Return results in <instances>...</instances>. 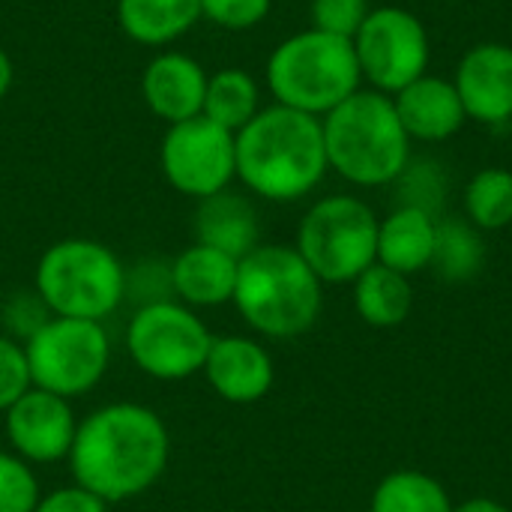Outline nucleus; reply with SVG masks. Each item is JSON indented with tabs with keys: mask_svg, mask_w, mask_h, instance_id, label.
I'll use <instances>...</instances> for the list:
<instances>
[{
	"mask_svg": "<svg viewBox=\"0 0 512 512\" xmlns=\"http://www.w3.org/2000/svg\"><path fill=\"white\" fill-rule=\"evenodd\" d=\"M171 459L165 420L138 402H108L78 420L69 450L75 486L105 504H123L150 492Z\"/></svg>",
	"mask_w": 512,
	"mask_h": 512,
	"instance_id": "obj_1",
	"label": "nucleus"
},
{
	"mask_svg": "<svg viewBox=\"0 0 512 512\" xmlns=\"http://www.w3.org/2000/svg\"><path fill=\"white\" fill-rule=\"evenodd\" d=\"M237 180L258 198L288 204L306 198L330 171L321 117L270 105L237 135Z\"/></svg>",
	"mask_w": 512,
	"mask_h": 512,
	"instance_id": "obj_2",
	"label": "nucleus"
},
{
	"mask_svg": "<svg viewBox=\"0 0 512 512\" xmlns=\"http://www.w3.org/2000/svg\"><path fill=\"white\" fill-rule=\"evenodd\" d=\"M240 318L267 339H297L309 333L324 306V282L294 246L261 243L240 258L231 300Z\"/></svg>",
	"mask_w": 512,
	"mask_h": 512,
	"instance_id": "obj_3",
	"label": "nucleus"
},
{
	"mask_svg": "<svg viewBox=\"0 0 512 512\" xmlns=\"http://www.w3.org/2000/svg\"><path fill=\"white\" fill-rule=\"evenodd\" d=\"M327 165L354 186H387L411 162V138L396 114L393 96L357 90L321 117Z\"/></svg>",
	"mask_w": 512,
	"mask_h": 512,
	"instance_id": "obj_4",
	"label": "nucleus"
},
{
	"mask_svg": "<svg viewBox=\"0 0 512 512\" xmlns=\"http://www.w3.org/2000/svg\"><path fill=\"white\" fill-rule=\"evenodd\" d=\"M354 42L324 30H300L282 39L267 60V87L276 105L324 117L360 90Z\"/></svg>",
	"mask_w": 512,
	"mask_h": 512,
	"instance_id": "obj_5",
	"label": "nucleus"
},
{
	"mask_svg": "<svg viewBox=\"0 0 512 512\" xmlns=\"http://www.w3.org/2000/svg\"><path fill=\"white\" fill-rule=\"evenodd\" d=\"M33 291L54 318L105 321L126 300V267L105 243L66 237L39 255Z\"/></svg>",
	"mask_w": 512,
	"mask_h": 512,
	"instance_id": "obj_6",
	"label": "nucleus"
},
{
	"mask_svg": "<svg viewBox=\"0 0 512 512\" xmlns=\"http://www.w3.org/2000/svg\"><path fill=\"white\" fill-rule=\"evenodd\" d=\"M294 249L324 285H348L378 261V216L354 195H327L300 219Z\"/></svg>",
	"mask_w": 512,
	"mask_h": 512,
	"instance_id": "obj_7",
	"label": "nucleus"
},
{
	"mask_svg": "<svg viewBox=\"0 0 512 512\" xmlns=\"http://www.w3.org/2000/svg\"><path fill=\"white\" fill-rule=\"evenodd\" d=\"M24 357L36 390L72 402L102 384L111 366V339L102 321L51 315L24 342Z\"/></svg>",
	"mask_w": 512,
	"mask_h": 512,
	"instance_id": "obj_8",
	"label": "nucleus"
},
{
	"mask_svg": "<svg viewBox=\"0 0 512 512\" xmlns=\"http://www.w3.org/2000/svg\"><path fill=\"white\" fill-rule=\"evenodd\" d=\"M210 345V327L180 300L138 306L126 324L129 360L156 381H186L201 375Z\"/></svg>",
	"mask_w": 512,
	"mask_h": 512,
	"instance_id": "obj_9",
	"label": "nucleus"
},
{
	"mask_svg": "<svg viewBox=\"0 0 512 512\" xmlns=\"http://www.w3.org/2000/svg\"><path fill=\"white\" fill-rule=\"evenodd\" d=\"M351 42L363 81L378 93L396 96L429 69V33L423 21L402 6L369 9Z\"/></svg>",
	"mask_w": 512,
	"mask_h": 512,
	"instance_id": "obj_10",
	"label": "nucleus"
},
{
	"mask_svg": "<svg viewBox=\"0 0 512 512\" xmlns=\"http://www.w3.org/2000/svg\"><path fill=\"white\" fill-rule=\"evenodd\" d=\"M159 168L171 189L204 201L225 192L237 180L234 132L216 126L204 114L165 129L159 144Z\"/></svg>",
	"mask_w": 512,
	"mask_h": 512,
	"instance_id": "obj_11",
	"label": "nucleus"
},
{
	"mask_svg": "<svg viewBox=\"0 0 512 512\" xmlns=\"http://www.w3.org/2000/svg\"><path fill=\"white\" fill-rule=\"evenodd\" d=\"M3 429L12 453L27 465H54L69 459L78 417L69 399L30 387L3 414Z\"/></svg>",
	"mask_w": 512,
	"mask_h": 512,
	"instance_id": "obj_12",
	"label": "nucleus"
},
{
	"mask_svg": "<svg viewBox=\"0 0 512 512\" xmlns=\"http://www.w3.org/2000/svg\"><path fill=\"white\" fill-rule=\"evenodd\" d=\"M468 120L501 126L512 120V48L504 42L474 45L453 78Z\"/></svg>",
	"mask_w": 512,
	"mask_h": 512,
	"instance_id": "obj_13",
	"label": "nucleus"
},
{
	"mask_svg": "<svg viewBox=\"0 0 512 512\" xmlns=\"http://www.w3.org/2000/svg\"><path fill=\"white\" fill-rule=\"evenodd\" d=\"M201 375L219 399L255 405L273 390L276 366L270 351L249 336H213Z\"/></svg>",
	"mask_w": 512,
	"mask_h": 512,
	"instance_id": "obj_14",
	"label": "nucleus"
},
{
	"mask_svg": "<svg viewBox=\"0 0 512 512\" xmlns=\"http://www.w3.org/2000/svg\"><path fill=\"white\" fill-rule=\"evenodd\" d=\"M207 90L204 66L183 54V51H162L156 54L141 75V96L144 105L165 123H183L201 114Z\"/></svg>",
	"mask_w": 512,
	"mask_h": 512,
	"instance_id": "obj_15",
	"label": "nucleus"
},
{
	"mask_svg": "<svg viewBox=\"0 0 512 512\" xmlns=\"http://www.w3.org/2000/svg\"><path fill=\"white\" fill-rule=\"evenodd\" d=\"M393 105L411 141H447L468 120L456 84L429 72L402 87L393 96Z\"/></svg>",
	"mask_w": 512,
	"mask_h": 512,
	"instance_id": "obj_16",
	"label": "nucleus"
},
{
	"mask_svg": "<svg viewBox=\"0 0 512 512\" xmlns=\"http://www.w3.org/2000/svg\"><path fill=\"white\" fill-rule=\"evenodd\" d=\"M240 261L210 249L204 243H192L171 261V291L174 300L189 309H213L234 300Z\"/></svg>",
	"mask_w": 512,
	"mask_h": 512,
	"instance_id": "obj_17",
	"label": "nucleus"
},
{
	"mask_svg": "<svg viewBox=\"0 0 512 512\" xmlns=\"http://www.w3.org/2000/svg\"><path fill=\"white\" fill-rule=\"evenodd\" d=\"M195 243L219 249L231 258H246L261 246V222L246 195L216 192L198 201L195 210Z\"/></svg>",
	"mask_w": 512,
	"mask_h": 512,
	"instance_id": "obj_18",
	"label": "nucleus"
},
{
	"mask_svg": "<svg viewBox=\"0 0 512 512\" xmlns=\"http://www.w3.org/2000/svg\"><path fill=\"white\" fill-rule=\"evenodd\" d=\"M438 219L420 207H396L378 222V264L411 276L432 264Z\"/></svg>",
	"mask_w": 512,
	"mask_h": 512,
	"instance_id": "obj_19",
	"label": "nucleus"
},
{
	"mask_svg": "<svg viewBox=\"0 0 512 512\" xmlns=\"http://www.w3.org/2000/svg\"><path fill=\"white\" fill-rule=\"evenodd\" d=\"M201 21V0H117V24L138 45H168Z\"/></svg>",
	"mask_w": 512,
	"mask_h": 512,
	"instance_id": "obj_20",
	"label": "nucleus"
},
{
	"mask_svg": "<svg viewBox=\"0 0 512 512\" xmlns=\"http://www.w3.org/2000/svg\"><path fill=\"white\" fill-rule=\"evenodd\" d=\"M354 306L369 327L378 330L399 327L408 321L414 309L411 279L375 261L366 273L354 279Z\"/></svg>",
	"mask_w": 512,
	"mask_h": 512,
	"instance_id": "obj_21",
	"label": "nucleus"
},
{
	"mask_svg": "<svg viewBox=\"0 0 512 512\" xmlns=\"http://www.w3.org/2000/svg\"><path fill=\"white\" fill-rule=\"evenodd\" d=\"M258 111H261V90L246 69L225 66L207 75L204 108H201L207 120L237 135Z\"/></svg>",
	"mask_w": 512,
	"mask_h": 512,
	"instance_id": "obj_22",
	"label": "nucleus"
},
{
	"mask_svg": "<svg viewBox=\"0 0 512 512\" xmlns=\"http://www.w3.org/2000/svg\"><path fill=\"white\" fill-rule=\"evenodd\" d=\"M486 264V243L480 237V228L462 219H438L435 234V252H432V270L444 282H468L474 279Z\"/></svg>",
	"mask_w": 512,
	"mask_h": 512,
	"instance_id": "obj_23",
	"label": "nucleus"
},
{
	"mask_svg": "<svg viewBox=\"0 0 512 512\" xmlns=\"http://www.w3.org/2000/svg\"><path fill=\"white\" fill-rule=\"evenodd\" d=\"M369 512H453L447 489L420 471L387 474L372 492Z\"/></svg>",
	"mask_w": 512,
	"mask_h": 512,
	"instance_id": "obj_24",
	"label": "nucleus"
},
{
	"mask_svg": "<svg viewBox=\"0 0 512 512\" xmlns=\"http://www.w3.org/2000/svg\"><path fill=\"white\" fill-rule=\"evenodd\" d=\"M468 222L480 231H501L512 225V171L483 168L465 189Z\"/></svg>",
	"mask_w": 512,
	"mask_h": 512,
	"instance_id": "obj_25",
	"label": "nucleus"
},
{
	"mask_svg": "<svg viewBox=\"0 0 512 512\" xmlns=\"http://www.w3.org/2000/svg\"><path fill=\"white\" fill-rule=\"evenodd\" d=\"M39 498L42 492L33 465L12 450H0V512H33Z\"/></svg>",
	"mask_w": 512,
	"mask_h": 512,
	"instance_id": "obj_26",
	"label": "nucleus"
},
{
	"mask_svg": "<svg viewBox=\"0 0 512 512\" xmlns=\"http://www.w3.org/2000/svg\"><path fill=\"white\" fill-rule=\"evenodd\" d=\"M33 387L24 345L0 333V414H6Z\"/></svg>",
	"mask_w": 512,
	"mask_h": 512,
	"instance_id": "obj_27",
	"label": "nucleus"
},
{
	"mask_svg": "<svg viewBox=\"0 0 512 512\" xmlns=\"http://www.w3.org/2000/svg\"><path fill=\"white\" fill-rule=\"evenodd\" d=\"M51 318V312L45 309V303L39 300L36 291L27 294H12L9 300H3L0 306V324L6 327V336L15 342H27L45 321Z\"/></svg>",
	"mask_w": 512,
	"mask_h": 512,
	"instance_id": "obj_28",
	"label": "nucleus"
},
{
	"mask_svg": "<svg viewBox=\"0 0 512 512\" xmlns=\"http://www.w3.org/2000/svg\"><path fill=\"white\" fill-rule=\"evenodd\" d=\"M366 15H369L366 0H312V27L333 36L354 39Z\"/></svg>",
	"mask_w": 512,
	"mask_h": 512,
	"instance_id": "obj_29",
	"label": "nucleus"
},
{
	"mask_svg": "<svg viewBox=\"0 0 512 512\" xmlns=\"http://www.w3.org/2000/svg\"><path fill=\"white\" fill-rule=\"evenodd\" d=\"M273 0H201V18L222 30H252L270 15Z\"/></svg>",
	"mask_w": 512,
	"mask_h": 512,
	"instance_id": "obj_30",
	"label": "nucleus"
},
{
	"mask_svg": "<svg viewBox=\"0 0 512 512\" xmlns=\"http://www.w3.org/2000/svg\"><path fill=\"white\" fill-rule=\"evenodd\" d=\"M126 300H135V306L174 300L171 291V264L144 261L135 270H126Z\"/></svg>",
	"mask_w": 512,
	"mask_h": 512,
	"instance_id": "obj_31",
	"label": "nucleus"
},
{
	"mask_svg": "<svg viewBox=\"0 0 512 512\" xmlns=\"http://www.w3.org/2000/svg\"><path fill=\"white\" fill-rule=\"evenodd\" d=\"M108 507L111 504H105L93 492L72 483V486H60V489L42 495L33 512H108Z\"/></svg>",
	"mask_w": 512,
	"mask_h": 512,
	"instance_id": "obj_32",
	"label": "nucleus"
},
{
	"mask_svg": "<svg viewBox=\"0 0 512 512\" xmlns=\"http://www.w3.org/2000/svg\"><path fill=\"white\" fill-rule=\"evenodd\" d=\"M453 512H510L504 504L492 501V498H471L459 507H453Z\"/></svg>",
	"mask_w": 512,
	"mask_h": 512,
	"instance_id": "obj_33",
	"label": "nucleus"
},
{
	"mask_svg": "<svg viewBox=\"0 0 512 512\" xmlns=\"http://www.w3.org/2000/svg\"><path fill=\"white\" fill-rule=\"evenodd\" d=\"M12 78H15V66H12L9 54L0 48V99L9 93V87H12Z\"/></svg>",
	"mask_w": 512,
	"mask_h": 512,
	"instance_id": "obj_34",
	"label": "nucleus"
},
{
	"mask_svg": "<svg viewBox=\"0 0 512 512\" xmlns=\"http://www.w3.org/2000/svg\"><path fill=\"white\" fill-rule=\"evenodd\" d=\"M0 306H3V297H0Z\"/></svg>",
	"mask_w": 512,
	"mask_h": 512,
	"instance_id": "obj_35",
	"label": "nucleus"
}]
</instances>
